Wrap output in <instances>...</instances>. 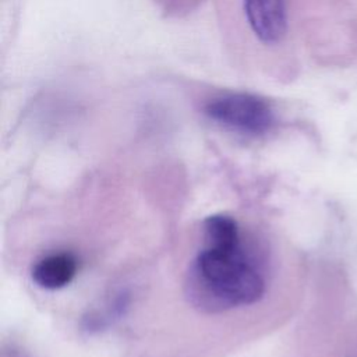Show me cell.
I'll list each match as a JSON object with an SVG mask.
<instances>
[{
  "label": "cell",
  "mask_w": 357,
  "mask_h": 357,
  "mask_svg": "<svg viewBox=\"0 0 357 357\" xmlns=\"http://www.w3.org/2000/svg\"><path fill=\"white\" fill-rule=\"evenodd\" d=\"M185 290L197 308L218 312L257 303L264 296L265 280L240 243L205 244L191 264Z\"/></svg>",
  "instance_id": "6da1fadb"
},
{
  "label": "cell",
  "mask_w": 357,
  "mask_h": 357,
  "mask_svg": "<svg viewBox=\"0 0 357 357\" xmlns=\"http://www.w3.org/2000/svg\"><path fill=\"white\" fill-rule=\"evenodd\" d=\"M202 112L215 124L245 137L265 135L276 123L272 105L265 98L250 92L216 93L204 102Z\"/></svg>",
  "instance_id": "7a4b0ae2"
},
{
  "label": "cell",
  "mask_w": 357,
  "mask_h": 357,
  "mask_svg": "<svg viewBox=\"0 0 357 357\" xmlns=\"http://www.w3.org/2000/svg\"><path fill=\"white\" fill-rule=\"evenodd\" d=\"M241 8L250 33L261 46L283 42L289 26L287 0H241Z\"/></svg>",
  "instance_id": "3957f363"
},
{
  "label": "cell",
  "mask_w": 357,
  "mask_h": 357,
  "mask_svg": "<svg viewBox=\"0 0 357 357\" xmlns=\"http://www.w3.org/2000/svg\"><path fill=\"white\" fill-rule=\"evenodd\" d=\"M77 259L70 252H54L40 258L32 266V280L42 289L66 287L77 275Z\"/></svg>",
  "instance_id": "277c9868"
},
{
  "label": "cell",
  "mask_w": 357,
  "mask_h": 357,
  "mask_svg": "<svg viewBox=\"0 0 357 357\" xmlns=\"http://www.w3.org/2000/svg\"><path fill=\"white\" fill-rule=\"evenodd\" d=\"M205 244L233 245L240 243L237 222L227 215H211L204 220Z\"/></svg>",
  "instance_id": "5b68a950"
},
{
  "label": "cell",
  "mask_w": 357,
  "mask_h": 357,
  "mask_svg": "<svg viewBox=\"0 0 357 357\" xmlns=\"http://www.w3.org/2000/svg\"><path fill=\"white\" fill-rule=\"evenodd\" d=\"M167 13H174V14H180V13H187L190 10H192L199 0H156Z\"/></svg>",
  "instance_id": "8992f818"
}]
</instances>
